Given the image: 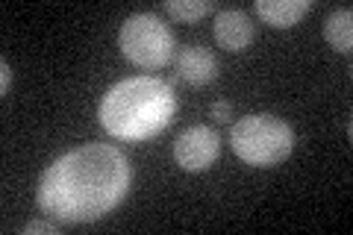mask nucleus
I'll use <instances>...</instances> for the list:
<instances>
[{"label":"nucleus","mask_w":353,"mask_h":235,"mask_svg":"<svg viewBox=\"0 0 353 235\" xmlns=\"http://www.w3.org/2000/svg\"><path fill=\"white\" fill-rule=\"evenodd\" d=\"M21 232L24 235H32V232H59L57 223H48V221H30L21 227Z\"/></svg>","instance_id":"12"},{"label":"nucleus","mask_w":353,"mask_h":235,"mask_svg":"<svg viewBox=\"0 0 353 235\" xmlns=\"http://www.w3.org/2000/svg\"><path fill=\"white\" fill-rule=\"evenodd\" d=\"M176 76L189 85H206L218 76L215 53L203 44H185L176 50Z\"/></svg>","instance_id":"6"},{"label":"nucleus","mask_w":353,"mask_h":235,"mask_svg":"<svg viewBox=\"0 0 353 235\" xmlns=\"http://www.w3.org/2000/svg\"><path fill=\"white\" fill-rule=\"evenodd\" d=\"M233 153L250 167L283 165L294 150V130L271 112H253L230 130Z\"/></svg>","instance_id":"3"},{"label":"nucleus","mask_w":353,"mask_h":235,"mask_svg":"<svg viewBox=\"0 0 353 235\" xmlns=\"http://www.w3.org/2000/svg\"><path fill=\"white\" fill-rule=\"evenodd\" d=\"M215 41L230 53L248 50L253 41V21L241 9H224L215 18Z\"/></svg>","instance_id":"7"},{"label":"nucleus","mask_w":353,"mask_h":235,"mask_svg":"<svg viewBox=\"0 0 353 235\" xmlns=\"http://www.w3.org/2000/svg\"><path fill=\"white\" fill-rule=\"evenodd\" d=\"M209 115H212V121H218V124H227V121L233 118V106H230L227 100H215V103L209 106Z\"/></svg>","instance_id":"11"},{"label":"nucleus","mask_w":353,"mask_h":235,"mask_svg":"<svg viewBox=\"0 0 353 235\" xmlns=\"http://www.w3.org/2000/svg\"><path fill=\"white\" fill-rule=\"evenodd\" d=\"M324 39L333 50L339 53H350L353 50V12L350 6L345 9H336V12H330L327 21H324Z\"/></svg>","instance_id":"9"},{"label":"nucleus","mask_w":353,"mask_h":235,"mask_svg":"<svg viewBox=\"0 0 353 235\" xmlns=\"http://www.w3.org/2000/svg\"><path fill=\"white\" fill-rule=\"evenodd\" d=\"M212 9V0H165V12L183 21V24H194V21L206 18Z\"/></svg>","instance_id":"10"},{"label":"nucleus","mask_w":353,"mask_h":235,"mask_svg":"<svg viewBox=\"0 0 353 235\" xmlns=\"http://www.w3.org/2000/svg\"><path fill=\"white\" fill-rule=\"evenodd\" d=\"M218 153H221V139L209 127H189L174 141V159L189 174H201L206 167H212Z\"/></svg>","instance_id":"5"},{"label":"nucleus","mask_w":353,"mask_h":235,"mask_svg":"<svg viewBox=\"0 0 353 235\" xmlns=\"http://www.w3.org/2000/svg\"><path fill=\"white\" fill-rule=\"evenodd\" d=\"M176 112L174 88L159 76H127L101 100L97 121L115 139L145 141L171 124Z\"/></svg>","instance_id":"2"},{"label":"nucleus","mask_w":353,"mask_h":235,"mask_svg":"<svg viewBox=\"0 0 353 235\" xmlns=\"http://www.w3.org/2000/svg\"><path fill=\"white\" fill-rule=\"evenodd\" d=\"M132 185L127 156L109 144H83L59 156L39 180V209L59 223H92L109 215Z\"/></svg>","instance_id":"1"},{"label":"nucleus","mask_w":353,"mask_h":235,"mask_svg":"<svg viewBox=\"0 0 353 235\" xmlns=\"http://www.w3.org/2000/svg\"><path fill=\"white\" fill-rule=\"evenodd\" d=\"M121 53L145 71H157L162 65H168L174 59V32L165 24L159 15L153 12H139L130 15L118 32Z\"/></svg>","instance_id":"4"},{"label":"nucleus","mask_w":353,"mask_h":235,"mask_svg":"<svg viewBox=\"0 0 353 235\" xmlns=\"http://www.w3.org/2000/svg\"><path fill=\"white\" fill-rule=\"evenodd\" d=\"M309 9H312L309 0H256V3H253L256 18H262L265 24H271L277 30L294 27L297 21L309 12Z\"/></svg>","instance_id":"8"},{"label":"nucleus","mask_w":353,"mask_h":235,"mask_svg":"<svg viewBox=\"0 0 353 235\" xmlns=\"http://www.w3.org/2000/svg\"><path fill=\"white\" fill-rule=\"evenodd\" d=\"M0 71H3V80H0V92H9V83H12V68H9L6 59H0Z\"/></svg>","instance_id":"13"}]
</instances>
